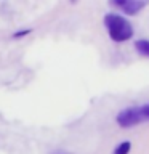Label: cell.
<instances>
[{"mask_svg": "<svg viewBox=\"0 0 149 154\" xmlns=\"http://www.w3.org/2000/svg\"><path fill=\"white\" fill-rule=\"evenodd\" d=\"M104 26L108 29L109 37L114 42H127L133 35V27L127 19L120 14L108 13L104 16Z\"/></svg>", "mask_w": 149, "mask_h": 154, "instance_id": "6da1fadb", "label": "cell"}, {"mask_svg": "<svg viewBox=\"0 0 149 154\" xmlns=\"http://www.w3.org/2000/svg\"><path fill=\"white\" fill-rule=\"evenodd\" d=\"M149 120V104H141V106H133L120 111L117 114V124L123 128L133 127V125L143 124Z\"/></svg>", "mask_w": 149, "mask_h": 154, "instance_id": "7a4b0ae2", "label": "cell"}, {"mask_svg": "<svg viewBox=\"0 0 149 154\" xmlns=\"http://www.w3.org/2000/svg\"><path fill=\"white\" fill-rule=\"evenodd\" d=\"M109 3L112 5V7L119 8L120 11H123L125 14L133 16V14L139 13L144 7H146L149 3V0H109Z\"/></svg>", "mask_w": 149, "mask_h": 154, "instance_id": "3957f363", "label": "cell"}, {"mask_svg": "<svg viewBox=\"0 0 149 154\" xmlns=\"http://www.w3.org/2000/svg\"><path fill=\"white\" fill-rule=\"evenodd\" d=\"M135 48H136V51L139 53V55L149 58V40H144V38H141V40H136V43H135Z\"/></svg>", "mask_w": 149, "mask_h": 154, "instance_id": "277c9868", "label": "cell"}, {"mask_svg": "<svg viewBox=\"0 0 149 154\" xmlns=\"http://www.w3.org/2000/svg\"><path fill=\"white\" fill-rule=\"evenodd\" d=\"M130 148H132L130 141H123V143H120L119 146L115 148L114 154H128V152H130Z\"/></svg>", "mask_w": 149, "mask_h": 154, "instance_id": "5b68a950", "label": "cell"}, {"mask_svg": "<svg viewBox=\"0 0 149 154\" xmlns=\"http://www.w3.org/2000/svg\"><path fill=\"white\" fill-rule=\"evenodd\" d=\"M32 32V29H23V31H18V32H14L13 34V38H21V37H24V35H27V34H31Z\"/></svg>", "mask_w": 149, "mask_h": 154, "instance_id": "8992f818", "label": "cell"}, {"mask_svg": "<svg viewBox=\"0 0 149 154\" xmlns=\"http://www.w3.org/2000/svg\"><path fill=\"white\" fill-rule=\"evenodd\" d=\"M50 154H72L71 151H66V149H56V151H53Z\"/></svg>", "mask_w": 149, "mask_h": 154, "instance_id": "52a82bcc", "label": "cell"}, {"mask_svg": "<svg viewBox=\"0 0 149 154\" xmlns=\"http://www.w3.org/2000/svg\"><path fill=\"white\" fill-rule=\"evenodd\" d=\"M71 2H72V3H75V2H77V0H71Z\"/></svg>", "mask_w": 149, "mask_h": 154, "instance_id": "ba28073f", "label": "cell"}]
</instances>
